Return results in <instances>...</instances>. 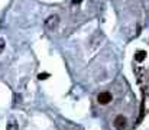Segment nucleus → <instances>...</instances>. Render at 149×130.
<instances>
[{"label":"nucleus","instance_id":"39448f33","mask_svg":"<svg viewBox=\"0 0 149 130\" xmlns=\"http://www.w3.org/2000/svg\"><path fill=\"white\" fill-rule=\"evenodd\" d=\"M17 129V124H16V122H10L9 124H7V130H16Z\"/></svg>","mask_w":149,"mask_h":130},{"label":"nucleus","instance_id":"f257e3e1","mask_svg":"<svg viewBox=\"0 0 149 130\" xmlns=\"http://www.w3.org/2000/svg\"><path fill=\"white\" fill-rule=\"evenodd\" d=\"M58 25H59V17H58L56 15H52V16H49V17L45 20V28H47L48 31H54Z\"/></svg>","mask_w":149,"mask_h":130},{"label":"nucleus","instance_id":"7ed1b4c3","mask_svg":"<svg viewBox=\"0 0 149 130\" xmlns=\"http://www.w3.org/2000/svg\"><path fill=\"white\" fill-rule=\"evenodd\" d=\"M126 117H123V116H117L116 119H114V127L117 130H123L126 127Z\"/></svg>","mask_w":149,"mask_h":130},{"label":"nucleus","instance_id":"423d86ee","mask_svg":"<svg viewBox=\"0 0 149 130\" xmlns=\"http://www.w3.org/2000/svg\"><path fill=\"white\" fill-rule=\"evenodd\" d=\"M4 46H6V43H4V39H1V38H0V54L3 52Z\"/></svg>","mask_w":149,"mask_h":130},{"label":"nucleus","instance_id":"20e7f679","mask_svg":"<svg viewBox=\"0 0 149 130\" xmlns=\"http://www.w3.org/2000/svg\"><path fill=\"white\" fill-rule=\"evenodd\" d=\"M145 58H146V52L145 51H138L136 55H135V61H138V62H142Z\"/></svg>","mask_w":149,"mask_h":130},{"label":"nucleus","instance_id":"6e6552de","mask_svg":"<svg viewBox=\"0 0 149 130\" xmlns=\"http://www.w3.org/2000/svg\"><path fill=\"white\" fill-rule=\"evenodd\" d=\"M81 1H83V0H72V3H74V4H77V3H81Z\"/></svg>","mask_w":149,"mask_h":130},{"label":"nucleus","instance_id":"0eeeda50","mask_svg":"<svg viewBox=\"0 0 149 130\" xmlns=\"http://www.w3.org/2000/svg\"><path fill=\"white\" fill-rule=\"evenodd\" d=\"M48 77H49V74H39L38 78H39V80H47Z\"/></svg>","mask_w":149,"mask_h":130},{"label":"nucleus","instance_id":"f03ea898","mask_svg":"<svg viewBox=\"0 0 149 130\" xmlns=\"http://www.w3.org/2000/svg\"><path fill=\"white\" fill-rule=\"evenodd\" d=\"M97 100H99L100 104H109V103L113 100V97H111V94H110L109 91H104V92H100Z\"/></svg>","mask_w":149,"mask_h":130}]
</instances>
